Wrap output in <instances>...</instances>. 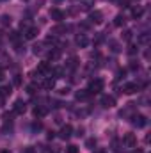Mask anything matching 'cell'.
<instances>
[{
    "instance_id": "cell-1",
    "label": "cell",
    "mask_w": 151,
    "mask_h": 153,
    "mask_svg": "<svg viewBox=\"0 0 151 153\" xmlns=\"http://www.w3.org/2000/svg\"><path fill=\"white\" fill-rule=\"evenodd\" d=\"M103 85H105V82H103L101 78H94V80L89 84V89H87V93H89V94H96V93L103 91Z\"/></svg>"
},
{
    "instance_id": "cell-2",
    "label": "cell",
    "mask_w": 151,
    "mask_h": 153,
    "mask_svg": "<svg viewBox=\"0 0 151 153\" xmlns=\"http://www.w3.org/2000/svg\"><path fill=\"white\" fill-rule=\"evenodd\" d=\"M36 73H38L39 76H44V78H46V76L52 75V68H50L48 62H41L38 66V70H36Z\"/></svg>"
},
{
    "instance_id": "cell-3",
    "label": "cell",
    "mask_w": 151,
    "mask_h": 153,
    "mask_svg": "<svg viewBox=\"0 0 151 153\" xmlns=\"http://www.w3.org/2000/svg\"><path fill=\"white\" fill-rule=\"evenodd\" d=\"M132 123L137 126V128H144L146 125H148V117L142 114H135L133 117H132Z\"/></svg>"
},
{
    "instance_id": "cell-4",
    "label": "cell",
    "mask_w": 151,
    "mask_h": 153,
    "mask_svg": "<svg viewBox=\"0 0 151 153\" xmlns=\"http://www.w3.org/2000/svg\"><path fill=\"white\" fill-rule=\"evenodd\" d=\"M123 144L128 146V148L137 146V137H135V134H124V135H123Z\"/></svg>"
},
{
    "instance_id": "cell-5",
    "label": "cell",
    "mask_w": 151,
    "mask_h": 153,
    "mask_svg": "<svg viewBox=\"0 0 151 153\" xmlns=\"http://www.w3.org/2000/svg\"><path fill=\"white\" fill-rule=\"evenodd\" d=\"M25 111H27V103L23 100H16L14 105H13V112L14 114H23Z\"/></svg>"
},
{
    "instance_id": "cell-6",
    "label": "cell",
    "mask_w": 151,
    "mask_h": 153,
    "mask_svg": "<svg viewBox=\"0 0 151 153\" xmlns=\"http://www.w3.org/2000/svg\"><path fill=\"white\" fill-rule=\"evenodd\" d=\"M114 105H115V98H114V96H110V94H103V96H101V107L112 109Z\"/></svg>"
},
{
    "instance_id": "cell-7",
    "label": "cell",
    "mask_w": 151,
    "mask_h": 153,
    "mask_svg": "<svg viewBox=\"0 0 151 153\" xmlns=\"http://www.w3.org/2000/svg\"><path fill=\"white\" fill-rule=\"evenodd\" d=\"M38 34H39V30H38V27H27L25 30H23V38L25 39H36L38 38Z\"/></svg>"
},
{
    "instance_id": "cell-8",
    "label": "cell",
    "mask_w": 151,
    "mask_h": 153,
    "mask_svg": "<svg viewBox=\"0 0 151 153\" xmlns=\"http://www.w3.org/2000/svg\"><path fill=\"white\" fill-rule=\"evenodd\" d=\"M123 91H124L126 94H133V93L139 91V84H137V82H126V84L123 85Z\"/></svg>"
},
{
    "instance_id": "cell-9",
    "label": "cell",
    "mask_w": 151,
    "mask_h": 153,
    "mask_svg": "<svg viewBox=\"0 0 151 153\" xmlns=\"http://www.w3.org/2000/svg\"><path fill=\"white\" fill-rule=\"evenodd\" d=\"M50 18H52L53 22L61 23V22L64 20V13H62L61 9H50Z\"/></svg>"
},
{
    "instance_id": "cell-10",
    "label": "cell",
    "mask_w": 151,
    "mask_h": 153,
    "mask_svg": "<svg viewBox=\"0 0 151 153\" xmlns=\"http://www.w3.org/2000/svg\"><path fill=\"white\" fill-rule=\"evenodd\" d=\"M89 20H91V23H101L103 22V13L101 11H91V14H89Z\"/></svg>"
},
{
    "instance_id": "cell-11",
    "label": "cell",
    "mask_w": 151,
    "mask_h": 153,
    "mask_svg": "<svg viewBox=\"0 0 151 153\" xmlns=\"http://www.w3.org/2000/svg\"><path fill=\"white\" fill-rule=\"evenodd\" d=\"M71 134H73V126H71V125H64V126L61 128V132H59V137H61V139H70Z\"/></svg>"
},
{
    "instance_id": "cell-12",
    "label": "cell",
    "mask_w": 151,
    "mask_h": 153,
    "mask_svg": "<svg viewBox=\"0 0 151 153\" xmlns=\"http://www.w3.org/2000/svg\"><path fill=\"white\" fill-rule=\"evenodd\" d=\"M75 43L80 46V48H85V46L89 45V38H87L85 34H78V36H76V39H75Z\"/></svg>"
},
{
    "instance_id": "cell-13",
    "label": "cell",
    "mask_w": 151,
    "mask_h": 153,
    "mask_svg": "<svg viewBox=\"0 0 151 153\" xmlns=\"http://www.w3.org/2000/svg\"><path fill=\"white\" fill-rule=\"evenodd\" d=\"M142 14H144V9H142V5H135V7L132 9V16H133L135 20H139Z\"/></svg>"
},
{
    "instance_id": "cell-14",
    "label": "cell",
    "mask_w": 151,
    "mask_h": 153,
    "mask_svg": "<svg viewBox=\"0 0 151 153\" xmlns=\"http://www.w3.org/2000/svg\"><path fill=\"white\" fill-rule=\"evenodd\" d=\"M68 30H70V27H68V25H57V27H53L52 34H53V36H59V34H62V32H68Z\"/></svg>"
},
{
    "instance_id": "cell-15",
    "label": "cell",
    "mask_w": 151,
    "mask_h": 153,
    "mask_svg": "<svg viewBox=\"0 0 151 153\" xmlns=\"http://www.w3.org/2000/svg\"><path fill=\"white\" fill-rule=\"evenodd\" d=\"M43 87H44V89H53V87H55V78L46 76V78L43 80Z\"/></svg>"
},
{
    "instance_id": "cell-16",
    "label": "cell",
    "mask_w": 151,
    "mask_h": 153,
    "mask_svg": "<svg viewBox=\"0 0 151 153\" xmlns=\"http://www.w3.org/2000/svg\"><path fill=\"white\" fill-rule=\"evenodd\" d=\"M46 112H48V111H46V109H44V107H36V109H34V117H44V116H46Z\"/></svg>"
},
{
    "instance_id": "cell-17",
    "label": "cell",
    "mask_w": 151,
    "mask_h": 153,
    "mask_svg": "<svg viewBox=\"0 0 151 153\" xmlns=\"http://www.w3.org/2000/svg\"><path fill=\"white\" fill-rule=\"evenodd\" d=\"M87 98H89L87 89H85V91H76V100H78V102H84V100H87Z\"/></svg>"
},
{
    "instance_id": "cell-18",
    "label": "cell",
    "mask_w": 151,
    "mask_h": 153,
    "mask_svg": "<svg viewBox=\"0 0 151 153\" xmlns=\"http://www.w3.org/2000/svg\"><path fill=\"white\" fill-rule=\"evenodd\" d=\"M80 5H82V9L89 11V9H91V7L94 5V0H82V4H80Z\"/></svg>"
},
{
    "instance_id": "cell-19",
    "label": "cell",
    "mask_w": 151,
    "mask_h": 153,
    "mask_svg": "<svg viewBox=\"0 0 151 153\" xmlns=\"http://www.w3.org/2000/svg\"><path fill=\"white\" fill-rule=\"evenodd\" d=\"M124 22H126V20H124V16H123V14H117V16H115L114 25H115V27H121V25H124Z\"/></svg>"
},
{
    "instance_id": "cell-20",
    "label": "cell",
    "mask_w": 151,
    "mask_h": 153,
    "mask_svg": "<svg viewBox=\"0 0 151 153\" xmlns=\"http://www.w3.org/2000/svg\"><path fill=\"white\" fill-rule=\"evenodd\" d=\"M0 94H2L4 98L9 96V94H11V87H7V85H5V87H0Z\"/></svg>"
},
{
    "instance_id": "cell-21",
    "label": "cell",
    "mask_w": 151,
    "mask_h": 153,
    "mask_svg": "<svg viewBox=\"0 0 151 153\" xmlns=\"http://www.w3.org/2000/svg\"><path fill=\"white\" fill-rule=\"evenodd\" d=\"M148 41H150V34H142V36H139V43H141V45H148Z\"/></svg>"
},
{
    "instance_id": "cell-22",
    "label": "cell",
    "mask_w": 151,
    "mask_h": 153,
    "mask_svg": "<svg viewBox=\"0 0 151 153\" xmlns=\"http://www.w3.org/2000/svg\"><path fill=\"white\" fill-rule=\"evenodd\" d=\"M68 68H70V70H75L76 68V59L75 57H71V59L68 61Z\"/></svg>"
},
{
    "instance_id": "cell-23",
    "label": "cell",
    "mask_w": 151,
    "mask_h": 153,
    "mask_svg": "<svg viewBox=\"0 0 151 153\" xmlns=\"http://www.w3.org/2000/svg\"><path fill=\"white\" fill-rule=\"evenodd\" d=\"M36 89H38V85H36V84L27 85V93H29V94H34V93H36Z\"/></svg>"
},
{
    "instance_id": "cell-24",
    "label": "cell",
    "mask_w": 151,
    "mask_h": 153,
    "mask_svg": "<svg viewBox=\"0 0 151 153\" xmlns=\"http://www.w3.org/2000/svg\"><path fill=\"white\" fill-rule=\"evenodd\" d=\"M78 152H80V150H78L76 146H73V144H70V146L66 148V153H78Z\"/></svg>"
},
{
    "instance_id": "cell-25",
    "label": "cell",
    "mask_w": 151,
    "mask_h": 153,
    "mask_svg": "<svg viewBox=\"0 0 151 153\" xmlns=\"http://www.w3.org/2000/svg\"><path fill=\"white\" fill-rule=\"evenodd\" d=\"M85 146H87V148H93V146H96V141H94V139H89V141L85 143Z\"/></svg>"
},
{
    "instance_id": "cell-26",
    "label": "cell",
    "mask_w": 151,
    "mask_h": 153,
    "mask_svg": "<svg viewBox=\"0 0 151 153\" xmlns=\"http://www.w3.org/2000/svg\"><path fill=\"white\" fill-rule=\"evenodd\" d=\"M2 23H4V25L11 23V18H9V16H2Z\"/></svg>"
},
{
    "instance_id": "cell-27",
    "label": "cell",
    "mask_w": 151,
    "mask_h": 153,
    "mask_svg": "<svg viewBox=\"0 0 151 153\" xmlns=\"http://www.w3.org/2000/svg\"><path fill=\"white\" fill-rule=\"evenodd\" d=\"M20 82H21V78L20 76H14V85H20Z\"/></svg>"
},
{
    "instance_id": "cell-28",
    "label": "cell",
    "mask_w": 151,
    "mask_h": 153,
    "mask_svg": "<svg viewBox=\"0 0 151 153\" xmlns=\"http://www.w3.org/2000/svg\"><path fill=\"white\" fill-rule=\"evenodd\" d=\"M4 78H5V73H4V70H0V82H2Z\"/></svg>"
},
{
    "instance_id": "cell-29",
    "label": "cell",
    "mask_w": 151,
    "mask_h": 153,
    "mask_svg": "<svg viewBox=\"0 0 151 153\" xmlns=\"http://www.w3.org/2000/svg\"><path fill=\"white\" fill-rule=\"evenodd\" d=\"M96 153H105V152H103V150H98V152H96Z\"/></svg>"
},
{
    "instance_id": "cell-30",
    "label": "cell",
    "mask_w": 151,
    "mask_h": 153,
    "mask_svg": "<svg viewBox=\"0 0 151 153\" xmlns=\"http://www.w3.org/2000/svg\"><path fill=\"white\" fill-rule=\"evenodd\" d=\"M132 153H142V152H141V150H137V152H132Z\"/></svg>"
},
{
    "instance_id": "cell-31",
    "label": "cell",
    "mask_w": 151,
    "mask_h": 153,
    "mask_svg": "<svg viewBox=\"0 0 151 153\" xmlns=\"http://www.w3.org/2000/svg\"><path fill=\"white\" fill-rule=\"evenodd\" d=\"M2 153H9V152H2Z\"/></svg>"
},
{
    "instance_id": "cell-32",
    "label": "cell",
    "mask_w": 151,
    "mask_h": 153,
    "mask_svg": "<svg viewBox=\"0 0 151 153\" xmlns=\"http://www.w3.org/2000/svg\"><path fill=\"white\" fill-rule=\"evenodd\" d=\"M2 2H7V0H2Z\"/></svg>"
}]
</instances>
